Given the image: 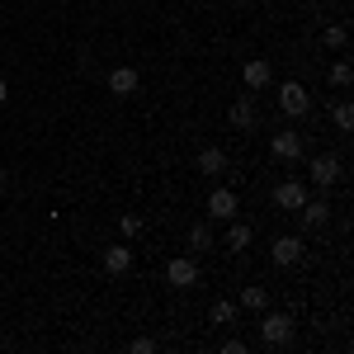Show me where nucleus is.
I'll return each mask as SVG.
<instances>
[{
    "label": "nucleus",
    "instance_id": "393cba45",
    "mask_svg": "<svg viewBox=\"0 0 354 354\" xmlns=\"http://www.w3.org/2000/svg\"><path fill=\"white\" fill-rule=\"evenodd\" d=\"M0 189H5V165H0Z\"/></svg>",
    "mask_w": 354,
    "mask_h": 354
},
{
    "label": "nucleus",
    "instance_id": "2eb2a0df",
    "mask_svg": "<svg viewBox=\"0 0 354 354\" xmlns=\"http://www.w3.org/2000/svg\"><path fill=\"white\" fill-rule=\"evenodd\" d=\"M198 170H203L208 180H213V175H222V170H227V151H218V147H203V151H198Z\"/></svg>",
    "mask_w": 354,
    "mask_h": 354
},
{
    "label": "nucleus",
    "instance_id": "dca6fc26",
    "mask_svg": "<svg viewBox=\"0 0 354 354\" xmlns=\"http://www.w3.org/2000/svg\"><path fill=\"white\" fill-rule=\"evenodd\" d=\"M222 245H227V250H245V245H250V222H236V218H232V227H227Z\"/></svg>",
    "mask_w": 354,
    "mask_h": 354
},
{
    "label": "nucleus",
    "instance_id": "b1692460",
    "mask_svg": "<svg viewBox=\"0 0 354 354\" xmlns=\"http://www.w3.org/2000/svg\"><path fill=\"white\" fill-rule=\"evenodd\" d=\"M5 100H10V85H5V76H0V104H5Z\"/></svg>",
    "mask_w": 354,
    "mask_h": 354
},
{
    "label": "nucleus",
    "instance_id": "412c9836",
    "mask_svg": "<svg viewBox=\"0 0 354 354\" xmlns=\"http://www.w3.org/2000/svg\"><path fill=\"white\" fill-rule=\"evenodd\" d=\"M232 322H236V302H213V326H232Z\"/></svg>",
    "mask_w": 354,
    "mask_h": 354
},
{
    "label": "nucleus",
    "instance_id": "f3484780",
    "mask_svg": "<svg viewBox=\"0 0 354 354\" xmlns=\"http://www.w3.org/2000/svg\"><path fill=\"white\" fill-rule=\"evenodd\" d=\"M241 307L245 312H265V307H270V293H265L260 283H245L241 288Z\"/></svg>",
    "mask_w": 354,
    "mask_h": 354
},
{
    "label": "nucleus",
    "instance_id": "6e6552de",
    "mask_svg": "<svg viewBox=\"0 0 354 354\" xmlns=\"http://www.w3.org/2000/svg\"><path fill=\"white\" fill-rule=\"evenodd\" d=\"M165 279H170L175 288H194V283H198V265H194V255H175V260L165 265Z\"/></svg>",
    "mask_w": 354,
    "mask_h": 354
},
{
    "label": "nucleus",
    "instance_id": "ddd939ff",
    "mask_svg": "<svg viewBox=\"0 0 354 354\" xmlns=\"http://www.w3.org/2000/svg\"><path fill=\"white\" fill-rule=\"evenodd\" d=\"M298 218H302L307 232H317V227H326V222H330V203H326V198H307V203L298 208Z\"/></svg>",
    "mask_w": 354,
    "mask_h": 354
},
{
    "label": "nucleus",
    "instance_id": "20e7f679",
    "mask_svg": "<svg viewBox=\"0 0 354 354\" xmlns=\"http://www.w3.org/2000/svg\"><path fill=\"white\" fill-rule=\"evenodd\" d=\"M307 175H312V185H322V189H330V185L340 180V156H330V151H322V156H312V161H307Z\"/></svg>",
    "mask_w": 354,
    "mask_h": 354
},
{
    "label": "nucleus",
    "instance_id": "39448f33",
    "mask_svg": "<svg viewBox=\"0 0 354 354\" xmlns=\"http://www.w3.org/2000/svg\"><path fill=\"white\" fill-rule=\"evenodd\" d=\"M227 118H232V128H236V133H250V128L260 123V109H255V90H245L241 100L232 104V113H227Z\"/></svg>",
    "mask_w": 354,
    "mask_h": 354
},
{
    "label": "nucleus",
    "instance_id": "7ed1b4c3",
    "mask_svg": "<svg viewBox=\"0 0 354 354\" xmlns=\"http://www.w3.org/2000/svg\"><path fill=\"white\" fill-rule=\"evenodd\" d=\"M302 203H307V185H302V180H279V185H274V208L298 213Z\"/></svg>",
    "mask_w": 354,
    "mask_h": 354
},
{
    "label": "nucleus",
    "instance_id": "423d86ee",
    "mask_svg": "<svg viewBox=\"0 0 354 354\" xmlns=\"http://www.w3.org/2000/svg\"><path fill=\"white\" fill-rule=\"evenodd\" d=\"M270 151L279 156V161L293 165V161L302 156V133H298V128H283V133H274V137H270Z\"/></svg>",
    "mask_w": 354,
    "mask_h": 354
},
{
    "label": "nucleus",
    "instance_id": "1a4fd4ad",
    "mask_svg": "<svg viewBox=\"0 0 354 354\" xmlns=\"http://www.w3.org/2000/svg\"><path fill=\"white\" fill-rule=\"evenodd\" d=\"M236 208H241V198H236L232 189H213V194H208V218H213V222H232V218H236Z\"/></svg>",
    "mask_w": 354,
    "mask_h": 354
},
{
    "label": "nucleus",
    "instance_id": "f8f14e48",
    "mask_svg": "<svg viewBox=\"0 0 354 354\" xmlns=\"http://www.w3.org/2000/svg\"><path fill=\"white\" fill-rule=\"evenodd\" d=\"M241 81H245V90H265V85L274 81V66L265 62V57H255V62L241 66Z\"/></svg>",
    "mask_w": 354,
    "mask_h": 354
},
{
    "label": "nucleus",
    "instance_id": "5701e85b",
    "mask_svg": "<svg viewBox=\"0 0 354 354\" xmlns=\"http://www.w3.org/2000/svg\"><path fill=\"white\" fill-rule=\"evenodd\" d=\"M133 354H156V340H151V335H137V340H133Z\"/></svg>",
    "mask_w": 354,
    "mask_h": 354
},
{
    "label": "nucleus",
    "instance_id": "0eeeda50",
    "mask_svg": "<svg viewBox=\"0 0 354 354\" xmlns=\"http://www.w3.org/2000/svg\"><path fill=\"white\" fill-rule=\"evenodd\" d=\"M302 255H307L302 236H279V241L270 245V260H274V265H283V270H288V265H298Z\"/></svg>",
    "mask_w": 354,
    "mask_h": 354
},
{
    "label": "nucleus",
    "instance_id": "4468645a",
    "mask_svg": "<svg viewBox=\"0 0 354 354\" xmlns=\"http://www.w3.org/2000/svg\"><path fill=\"white\" fill-rule=\"evenodd\" d=\"M213 241H218V236H213V227H208V222H194V227H189V255H208Z\"/></svg>",
    "mask_w": 354,
    "mask_h": 354
},
{
    "label": "nucleus",
    "instance_id": "a211bd4d",
    "mask_svg": "<svg viewBox=\"0 0 354 354\" xmlns=\"http://www.w3.org/2000/svg\"><path fill=\"white\" fill-rule=\"evenodd\" d=\"M322 43H326L330 53H345V43H350V28H345V24H330L326 33H322Z\"/></svg>",
    "mask_w": 354,
    "mask_h": 354
},
{
    "label": "nucleus",
    "instance_id": "9b49d317",
    "mask_svg": "<svg viewBox=\"0 0 354 354\" xmlns=\"http://www.w3.org/2000/svg\"><path fill=\"white\" fill-rule=\"evenodd\" d=\"M128 270H133V245H128V241H113L109 250H104V274L118 279V274H128Z\"/></svg>",
    "mask_w": 354,
    "mask_h": 354
},
{
    "label": "nucleus",
    "instance_id": "9d476101",
    "mask_svg": "<svg viewBox=\"0 0 354 354\" xmlns=\"http://www.w3.org/2000/svg\"><path fill=\"white\" fill-rule=\"evenodd\" d=\"M137 66H113L109 71V95H118V100H133L137 95Z\"/></svg>",
    "mask_w": 354,
    "mask_h": 354
},
{
    "label": "nucleus",
    "instance_id": "f03ea898",
    "mask_svg": "<svg viewBox=\"0 0 354 354\" xmlns=\"http://www.w3.org/2000/svg\"><path fill=\"white\" fill-rule=\"evenodd\" d=\"M279 109H283V118H307L312 113V90L298 81H283L279 85Z\"/></svg>",
    "mask_w": 354,
    "mask_h": 354
},
{
    "label": "nucleus",
    "instance_id": "f257e3e1",
    "mask_svg": "<svg viewBox=\"0 0 354 354\" xmlns=\"http://www.w3.org/2000/svg\"><path fill=\"white\" fill-rule=\"evenodd\" d=\"M293 317H288V312H265V317H260V340H265V345H270V350H283V345H288V340H293Z\"/></svg>",
    "mask_w": 354,
    "mask_h": 354
},
{
    "label": "nucleus",
    "instance_id": "6ab92c4d",
    "mask_svg": "<svg viewBox=\"0 0 354 354\" xmlns=\"http://www.w3.org/2000/svg\"><path fill=\"white\" fill-rule=\"evenodd\" d=\"M330 123H335L340 133H350V128H354V104H350V100H340V104L330 109Z\"/></svg>",
    "mask_w": 354,
    "mask_h": 354
},
{
    "label": "nucleus",
    "instance_id": "aec40b11",
    "mask_svg": "<svg viewBox=\"0 0 354 354\" xmlns=\"http://www.w3.org/2000/svg\"><path fill=\"white\" fill-rule=\"evenodd\" d=\"M326 81L335 85V90H350V81H354V71H350V62H335L326 71Z\"/></svg>",
    "mask_w": 354,
    "mask_h": 354
},
{
    "label": "nucleus",
    "instance_id": "4be33fe9",
    "mask_svg": "<svg viewBox=\"0 0 354 354\" xmlns=\"http://www.w3.org/2000/svg\"><path fill=\"white\" fill-rule=\"evenodd\" d=\"M118 232H123V236H137V232H142V218H137V213H123V218H118Z\"/></svg>",
    "mask_w": 354,
    "mask_h": 354
}]
</instances>
